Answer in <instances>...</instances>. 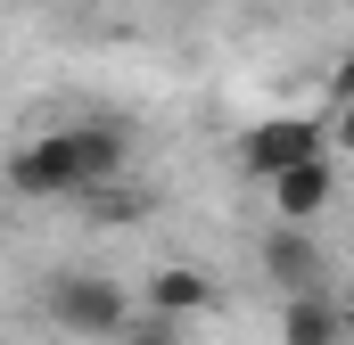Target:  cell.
<instances>
[{
  "instance_id": "1",
  "label": "cell",
  "mask_w": 354,
  "mask_h": 345,
  "mask_svg": "<svg viewBox=\"0 0 354 345\" xmlns=\"http://www.w3.org/2000/svg\"><path fill=\"white\" fill-rule=\"evenodd\" d=\"M124 165H132L124 124H66V132L17 148L8 181H17V197H91V189H115Z\"/></svg>"
},
{
  "instance_id": "2",
  "label": "cell",
  "mask_w": 354,
  "mask_h": 345,
  "mask_svg": "<svg viewBox=\"0 0 354 345\" xmlns=\"http://www.w3.org/2000/svg\"><path fill=\"white\" fill-rule=\"evenodd\" d=\"M50 321H58L66 337H124V329L140 321V304H132V288L107 279V271H58V279H50Z\"/></svg>"
},
{
  "instance_id": "3",
  "label": "cell",
  "mask_w": 354,
  "mask_h": 345,
  "mask_svg": "<svg viewBox=\"0 0 354 345\" xmlns=\"http://www.w3.org/2000/svg\"><path fill=\"white\" fill-rule=\"evenodd\" d=\"M313 157H330V124L322 115H264V124H248V140H239V172L248 181H280V172L313 165Z\"/></svg>"
},
{
  "instance_id": "4",
  "label": "cell",
  "mask_w": 354,
  "mask_h": 345,
  "mask_svg": "<svg viewBox=\"0 0 354 345\" xmlns=\"http://www.w3.org/2000/svg\"><path fill=\"white\" fill-rule=\"evenodd\" d=\"M264 279L280 288V304L288 296H322L330 288V255H322V239H305L297 222H280L264 239Z\"/></svg>"
},
{
  "instance_id": "5",
  "label": "cell",
  "mask_w": 354,
  "mask_h": 345,
  "mask_svg": "<svg viewBox=\"0 0 354 345\" xmlns=\"http://www.w3.org/2000/svg\"><path fill=\"white\" fill-rule=\"evenodd\" d=\"M346 329H354V304H338L330 288L280 304V345H346Z\"/></svg>"
},
{
  "instance_id": "6",
  "label": "cell",
  "mask_w": 354,
  "mask_h": 345,
  "mask_svg": "<svg viewBox=\"0 0 354 345\" xmlns=\"http://www.w3.org/2000/svg\"><path fill=\"white\" fill-rule=\"evenodd\" d=\"M330 197H338V165H330V157H313V165H297V172L272 181V214L297 222V230H305L313 214H330Z\"/></svg>"
},
{
  "instance_id": "7",
  "label": "cell",
  "mask_w": 354,
  "mask_h": 345,
  "mask_svg": "<svg viewBox=\"0 0 354 345\" xmlns=\"http://www.w3.org/2000/svg\"><path fill=\"white\" fill-rule=\"evenodd\" d=\"M223 304V288L206 279V271H189V263H165L157 279H149V313H165V321H189V313H214Z\"/></svg>"
},
{
  "instance_id": "8",
  "label": "cell",
  "mask_w": 354,
  "mask_h": 345,
  "mask_svg": "<svg viewBox=\"0 0 354 345\" xmlns=\"http://www.w3.org/2000/svg\"><path fill=\"white\" fill-rule=\"evenodd\" d=\"M83 206L99 214V222H140V214H149V197H140V189H124V181H115V189H91Z\"/></svg>"
},
{
  "instance_id": "9",
  "label": "cell",
  "mask_w": 354,
  "mask_h": 345,
  "mask_svg": "<svg viewBox=\"0 0 354 345\" xmlns=\"http://www.w3.org/2000/svg\"><path fill=\"white\" fill-rule=\"evenodd\" d=\"M115 345H181V321H165V313H149V304H140V321H132Z\"/></svg>"
},
{
  "instance_id": "10",
  "label": "cell",
  "mask_w": 354,
  "mask_h": 345,
  "mask_svg": "<svg viewBox=\"0 0 354 345\" xmlns=\"http://www.w3.org/2000/svg\"><path fill=\"white\" fill-rule=\"evenodd\" d=\"M330 148H346V157H354V99L330 115Z\"/></svg>"
},
{
  "instance_id": "11",
  "label": "cell",
  "mask_w": 354,
  "mask_h": 345,
  "mask_svg": "<svg viewBox=\"0 0 354 345\" xmlns=\"http://www.w3.org/2000/svg\"><path fill=\"white\" fill-rule=\"evenodd\" d=\"M346 99H354V58L338 66V75H330V107H346Z\"/></svg>"
}]
</instances>
